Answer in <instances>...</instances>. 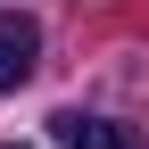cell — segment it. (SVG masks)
<instances>
[{
    "label": "cell",
    "instance_id": "7a4b0ae2",
    "mask_svg": "<svg viewBox=\"0 0 149 149\" xmlns=\"http://www.w3.org/2000/svg\"><path fill=\"white\" fill-rule=\"evenodd\" d=\"M50 133H58V149H149L133 124H116V116H83V108L50 116Z\"/></svg>",
    "mask_w": 149,
    "mask_h": 149
},
{
    "label": "cell",
    "instance_id": "6da1fadb",
    "mask_svg": "<svg viewBox=\"0 0 149 149\" xmlns=\"http://www.w3.org/2000/svg\"><path fill=\"white\" fill-rule=\"evenodd\" d=\"M33 58H42V25L25 8H0V91L33 83Z\"/></svg>",
    "mask_w": 149,
    "mask_h": 149
}]
</instances>
